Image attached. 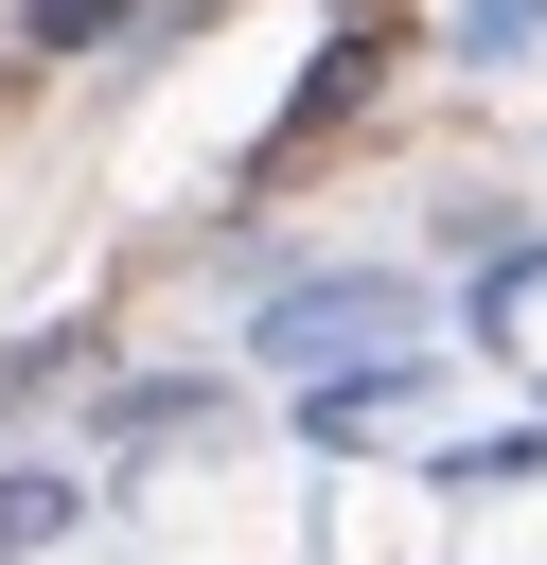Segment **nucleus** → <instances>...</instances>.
<instances>
[{
    "instance_id": "nucleus-3",
    "label": "nucleus",
    "mask_w": 547,
    "mask_h": 565,
    "mask_svg": "<svg viewBox=\"0 0 547 565\" xmlns=\"http://www.w3.org/2000/svg\"><path fill=\"white\" fill-rule=\"evenodd\" d=\"M88 35H124V0H35V53H88Z\"/></svg>"
},
{
    "instance_id": "nucleus-1",
    "label": "nucleus",
    "mask_w": 547,
    "mask_h": 565,
    "mask_svg": "<svg viewBox=\"0 0 547 565\" xmlns=\"http://www.w3.org/2000/svg\"><path fill=\"white\" fill-rule=\"evenodd\" d=\"M335 335H353V353H388V335H406V282H335V300H282V335H265V353H335Z\"/></svg>"
},
{
    "instance_id": "nucleus-2",
    "label": "nucleus",
    "mask_w": 547,
    "mask_h": 565,
    "mask_svg": "<svg viewBox=\"0 0 547 565\" xmlns=\"http://www.w3.org/2000/svg\"><path fill=\"white\" fill-rule=\"evenodd\" d=\"M71 530V477H0V547H53Z\"/></svg>"
}]
</instances>
